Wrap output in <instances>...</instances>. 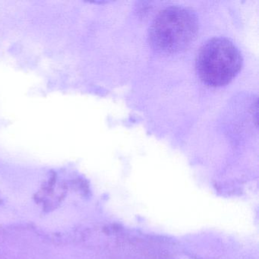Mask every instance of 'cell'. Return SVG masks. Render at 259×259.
Masks as SVG:
<instances>
[{"label": "cell", "instance_id": "obj_1", "mask_svg": "<svg viewBox=\"0 0 259 259\" xmlns=\"http://www.w3.org/2000/svg\"><path fill=\"white\" fill-rule=\"evenodd\" d=\"M198 31V20L191 10L170 7L162 10L149 30L151 46L163 54H174L187 48Z\"/></svg>", "mask_w": 259, "mask_h": 259}, {"label": "cell", "instance_id": "obj_2", "mask_svg": "<svg viewBox=\"0 0 259 259\" xmlns=\"http://www.w3.org/2000/svg\"><path fill=\"white\" fill-rule=\"evenodd\" d=\"M242 65L238 48L224 37L206 42L197 55V73L203 82L212 87L228 84L240 71Z\"/></svg>", "mask_w": 259, "mask_h": 259}]
</instances>
